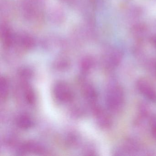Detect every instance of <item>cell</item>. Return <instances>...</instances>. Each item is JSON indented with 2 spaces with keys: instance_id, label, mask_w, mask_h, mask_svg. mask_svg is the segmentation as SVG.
<instances>
[{
  "instance_id": "obj_1",
  "label": "cell",
  "mask_w": 156,
  "mask_h": 156,
  "mask_svg": "<svg viewBox=\"0 0 156 156\" xmlns=\"http://www.w3.org/2000/svg\"><path fill=\"white\" fill-rule=\"evenodd\" d=\"M124 101L123 88L117 83H112L107 91L106 102L108 108L111 112H118L122 108Z\"/></svg>"
},
{
  "instance_id": "obj_2",
  "label": "cell",
  "mask_w": 156,
  "mask_h": 156,
  "mask_svg": "<svg viewBox=\"0 0 156 156\" xmlns=\"http://www.w3.org/2000/svg\"><path fill=\"white\" fill-rule=\"evenodd\" d=\"M139 92L149 101L156 102V90L151 83L146 79L140 78L136 83Z\"/></svg>"
},
{
  "instance_id": "obj_3",
  "label": "cell",
  "mask_w": 156,
  "mask_h": 156,
  "mask_svg": "<svg viewBox=\"0 0 156 156\" xmlns=\"http://www.w3.org/2000/svg\"><path fill=\"white\" fill-rule=\"evenodd\" d=\"M99 125L104 128H108L111 125V120L109 116L105 111L97 108L95 110Z\"/></svg>"
},
{
  "instance_id": "obj_4",
  "label": "cell",
  "mask_w": 156,
  "mask_h": 156,
  "mask_svg": "<svg viewBox=\"0 0 156 156\" xmlns=\"http://www.w3.org/2000/svg\"><path fill=\"white\" fill-rule=\"evenodd\" d=\"M67 88V87L63 84H59L57 85L55 90V94L57 97L62 100H69L71 98L70 91Z\"/></svg>"
},
{
  "instance_id": "obj_5",
  "label": "cell",
  "mask_w": 156,
  "mask_h": 156,
  "mask_svg": "<svg viewBox=\"0 0 156 156\" xmlns=\"http://www.w3.org/2000/svg\"><path fill=\"white\" fill-rule=\"evenodd\" d=\"M151 131L152 137L156 139V116L151 119Z\"/></svg>"
}]
</instances>
